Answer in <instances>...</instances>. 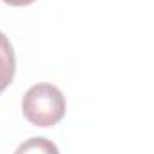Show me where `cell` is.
Wrapping results in <instances>:
<instances>
[{"mask_svg":"<svg viewBox=\"0 0 154 154\" xmlns=\"http://www.w3.org/2000/svg\"><path fill=\"white\" fill-rule=\"evenodd\" d=\"M51 150V152H56V147L54 145H51V143H47L44 138H35V140H31L27 145H22L20 149H18V152H24V150Z\"/></svg>","mask_w":154,"mask_h":154,"instance_id":"cell-3","label":"cell"},{"mask_svg":"<svg viewBox=\"0 0 154 154\" xmlns=\"http://www.w3.org/2000/svg\"><path fill=\"white\" fill-rule=\"evenodd\" d=\"M26 120L36 127H53L65 114V100L58 87L51 84L33 85L22 100Z\"/></svg>","mask_w":154,"mask_h":154,"instance_id":"cell-1","label":"cell"},{"mask_svg":"<svg viewBox=\"0 0 154 154\" xmlns=\"http://www.w3.org/2000/svg\"><path fill=\"white\" fill-rule=\"evenodd\" d=\"M6 4H9V6H15V8H20V6H29V4H33L35 0H4Z\"/></svg>","mask_w":154,"mask_h":154,"instance_id":"cell-4","label":"cell"},{"mask_svg":"<svg viewBox=\"0 0 154 154\" xmlns=\"http://www.w3.org/2000/svg\"><path fill=\"white\" fill-rule=\"evenodd\" d=\"M15 69H17V60H15L13 47L8 36L0 33V93L6 91L13 82Z\"/></svg>","mask_w":154,"mask_h":154,"instance_id":"cell-2","label":"cell"}]
</instances>
